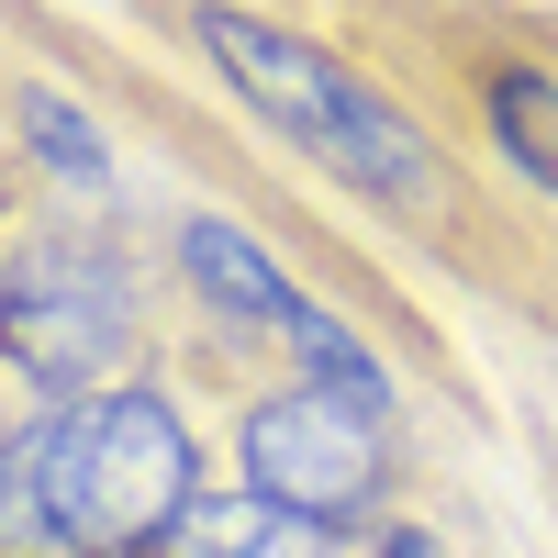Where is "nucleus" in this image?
<instances>
[{
  "label": "nucleus",
  "mask_w": 558,
  "mask_h": 558,
  "mask_svg": "<svg viewBox=\"0 0 558 558\" xmlns=\"http://www.w3.org/2000/svg\"><path fill=\"white\" fill-rule=\"evenodd\" d=\"M191 34H202V57L235 78L246 101L302 146V157H324L336 179H357L380 213H436V202H447V179H436V157H425V134H413L368 78H347V57H324L313 34L257 23V12H223V0H202Z\"/></svg>",
  "instance_id": "nucleus-1"
},
{
  "label": "nucleus",
  "mask_w": 558,
  "mask_h": 558,
  "mask_svg": "<svg viewBox=\"0 0 558 558\" xmlns=\"http://www.w3.org/2000/svg\"><path fill=\"white\" fill-rule=\"evenodd\" d=\"M191 425L157 391H112L57 413V458H45V525H57V558H134L168 547L179 514H191Z\"/></svg>",
  "instance_id": "nucleus-2"
},
{
  "label": "nucleus",
  "mask_w": 558,
  "mask_h": 558,
  "mask_svg": "<svg viewBox=\"0 0 558 558\" xmlns=\"http://www.w3.org/2000/svg\"><path fill=\"white\" fill-rule=\"evenodd\" d=\"M391 481V447H380V413L347 402V391H268L246 413V492L279 502V514H302V525H357L368 502H380Z\"/></svg>",
  "instance_id": "nucleus-3"
},
{
  "label": "nucleus",
  "mask_w": 558,
  "mask_h": 558,
  "mask_svg": "<svg viewBox=\"0 0 558 558\" xmlns=\"http://www.w3.org/2000/svg\"><path fill=\"white\" fill-rule=\"evenodd\" d=\"M123 268L89 246H34L0 268V347H12L45 391H78L123 357Z\"/></svg>",
  "instance_id": "nucleus-4"
},
{
  "label": "nucleus",
  "mask_w": 558,
  "mask_h": 558,
  "mask_svg": "<svg viewBox=\"0 0 558 558\" xmlns=\"http://www.w3.org/2000/svg\"><path fill=\"white\" fill-rule=\"evenodd\" d=\"M179 257H191V279H202V291H213L223 313H246V324H279V336H302V313H313V302H302L291 279H279V268H268V257L235 235V223H213V213H202L191 235H179Z\"/></svg>",
  "instance_id": "nucleus-5"
},
{
  "label": "nucleus",
  "mask_w": 558,
  "mask_h": 558,
  "mask_svg": "<svg viewBox=\"0 0 558 558\" xmlns=\"http://www.w3.org/2000/svg\"><path fill=\"white\" fill-rule=\"evenodd\" d=\"M157 558H336V536L279 514V502H191Z\"/></svg>",
  "instance_id": "nucleus-6"
},
{
  "label": "nucleus",
  "mask_w": 558,
  "mask_h": 558,
  "mask_svg": "<svg viewBox=\"0 0 558 558\" xmlns=\"http://www.w3.org/2000/svg\"><path fill=\"white\" fill-rule=\"evenodd\" d=\"M492 134H502V157H514L536 191H558V78L502 68L492 78Z\"/></svg>",
  "instance_id": "nucleus-7"
},
{
  "label": "nucleus",
  "mask_w": 558,
  "mask_h": 558,
  "mask_svg": "<svg viewBox=\"0 0 558 558\" xmlns=\"http://www.w3.org/2000/svg\"><path fill=\"white\" fill-rule=\"evenodd\" d=\"M45 458H57V413L0 447V558L12 547H57V525H45Z\"/></svg>",
  "instance_id": "nucleus-8"
},
{
  "label": "nucleus",
  "mask_w": 558,
  "mask_h": 558,
  "mask_svg": "<svg viewBox=\"0 0 558 558\" xmlns=\"http://www.w3.org/2000/svg\"><path fill=\"white\" fill-rule=\"evenodd\" d=\"M23 134H34V157H45V168L89 179V191L112 179V157H101V134H89V112H68L57 89H23Z\"/></svg>",
  "instance_id": "nucleus-9"
},
{
  "label": "nucleus",
  "mask_w": 558,
  "mask_h": 558,
  "mask_svg": "<svg viewBox=\"0 0 558 558\" xmlns=\"http://www.w3.org/2000/svg\"><path fill=\"white\" fill-rule=\"evenodd\" d=\"M368 558H447L425 525H380V547H368Z\"/></svg>",
  "instance_id": "nucleus-10"
}]
</instances>
